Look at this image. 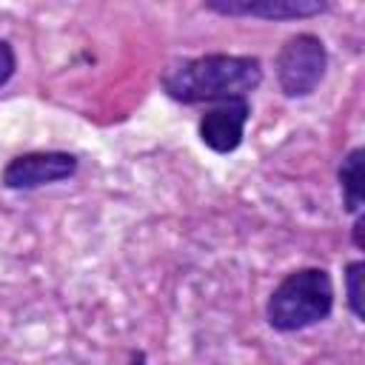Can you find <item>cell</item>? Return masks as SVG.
I'll return each instance as SVG.
<instances>
[{"instance_id":"cell-1","label":"cell","mask_w":365,"mask_h":365,"mask_svg":"<svg viewBox=\"0 0 365 365\" xmlns=\"http://www.w3.org/2000/svg\"><path fill=\"white\" fill-rule=\"evenodd\" d=\"M160 83L171 100L185 106L240 100L262 83V63L248 54H202L168 66Z\"/></svg>"},{"instance_id":"cell-2","label":"cell","mask_w":365,"mask_h":365,"mask_svg":"<svg viewBox=\"0 0 365 365\" xmlns=\"http://www.w3.org/2000/svg\"><path fill=\"white\" fill-rule=\"evenodd\" d=\"M334 308V282L325 268L291 271L268 297L265 317L277 331H302L328 319Z\"/></svg>"},{"instance_id":"cell-3","label":"cell","mask_w":365,"mask_h":365,"mask_svg":"<svg viewBox=\"0 0 365 365\" xmlns=\"http://www.w3.org/2000/svg\"><path fill=\"white\" fill-rule=\"evenodd\" d=\"M328 51L317 34H294L277 54V83L285 97H308L325 77Z\"/></svg>"},{"instance_id":"cell-4","label":"cell","mask_w":365,"mask_h":365,"mask_svg":"<svg viewBox=\"0 0 365 365\" xmlns=\"http://www.w3.org/2000/svg\"><path fill=\"white\" fill-rule=\"evenodd\" d=\"M77 171V157L68 151H31L14 157L3 168L6 188H40L48 182L68 180Z\"/></svg>"},{"instance_id":"cell-5","label":"cell","mask_w":365,"mask_h":365,"mask_svg":"<svg viewBox=\"0 0 365 365\" xmlns=\"http://www.w3.org/2000/svg\"><path fill=\"white\" fill-rule=\"evenodd\" d=\"M248 117H251V106H248L245 97H240V100H222V103H217L214 108H208L200 117V125H197L200 140L211 151H217V154H231L242 143Z\"/></svg>"},{"instance_id":"cell-6","label":"cell","mask_w":365,"mask_h":365,"mask_svg":"<svg viewBox=\"0 0 365 365\" xmlns=\"http://www.w3.org/2000/svg\"><path fill=\"white\" fill-rule=\"evenodd\" d=\"M208 11L228 17H262V20H302L322 14L328 6L319 0H208Z\"/></svg>"},{"instance_id":"cell-7","label":"cell","mask_w":365,"mask_h":365,"mask_svg":"<svg viewBox=\"0 0 365 365\" xmlns=\"http://www.w3.org/2000/svg\"><path fill=\"white\" fill-rule=\"evenodd\" d=\"M362 148H351L339 165V188H342V202L345 211L362 214V200H365V185H362Z\"/></svg>"},{"instance_id":"cell-8","label":"cell","mask_w":365,"mask_h":365,"mask_svg":"<svg viewBox=\"0 0 365 365\" xmlns=\"http://www.w3.org/2000/svg\"><path fill=\"white\" fill-rule=\"evenodd\" d=\"M362 277H365V262H362V259H356V262H351V265L345 268L348 308L354 311V317H356V319H362V317H365V311H362Z\"/></svg>"},{"instance_id":"cell-9","label":"cell","mask_w":365,"mask_h":365,"mask_svg":"<svg viewBox=\"0 0 365 365\" xmlns=\"http://www.w3.org/2000/svg\"><path fill=\"white\" fill-rule=\"evenodd\" d=\"M14 68H17L14 48H11L6 40H0V86H6V83H9V77L14 74Z\"/></svg>"},{"instance_id":"cell-10","label":"cell","mask_w":365,"mask_h":365,"mask_svg":"<svg viewBox=\"0 0 365 365\" xmlns=\"http://www.w3.org/2000/svg\"><path fill=\"white\" fill-rule=\"evenodd\" d=\"M362 228H365V217L356 214V220H354V245H356V248H365V242H362Z\"/></svg>"}]
</instances>
